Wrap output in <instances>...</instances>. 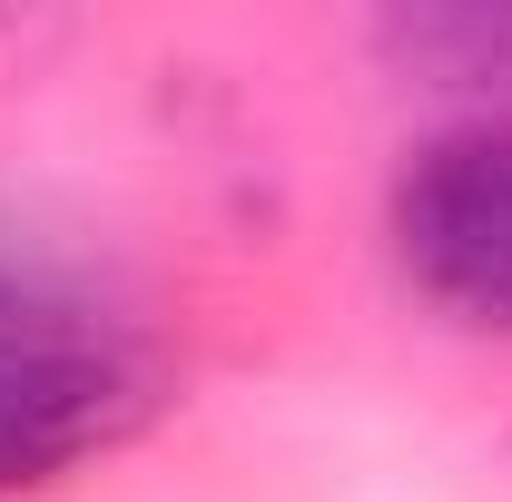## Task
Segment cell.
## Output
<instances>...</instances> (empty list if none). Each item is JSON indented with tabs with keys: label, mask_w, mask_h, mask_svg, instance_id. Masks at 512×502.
<instances>
[{
	"label": "cell",
	"mask_w": 512,
	"mask_h": 502,
	"mask_svg": "<svg viewBox=\"0 0 512 502\" xmlns=\"http://www.w3.org/2000/svg\"><path fill=\"white\" fill-rule=\"evenodd\" d=\"M158 325L99 256L0 207V493H40L158 414Z\"/></svg>",
	"instance_id": "1"
},
{
	"label": "cell",
	"mask_w": 512,
	"mask_h": 502,
	"mask_svg": "<svg viewBox=\"0 0 512 502\" xmlns=\"http://www.w3.org/2000/svg\"><path fill=\"white\" fill-rule=\"evenodd\" d=\"M384 60L434 89H512V10H394Z\"/></svg>",
	"instance_id": "3"
},
{
	"label": "cell",
	"mask_w": 512,
	"mask_h": 502,
	"mask_svg": "<svg viewBox=\"0 0 512 502\" xmlns=\"http://www.w3.org/2000/svg\"><path fill=\"white\" fill-rule=\"evenodd\" d=\"M394 266L463 335H512V119L434 128L384 197Z\"/></svg>",
	"instance_id": "2"
}]
</instances>
